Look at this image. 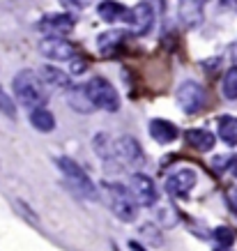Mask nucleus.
Returning <instances> with one entry per match:
<instances>
[{
  "label": "nucleus",
  "mask_w": 237,
  "mask_h": 251,
  "mask_svg": "<svg viewBox=\"0 0 237 251\" xmlns=\"http://www.w3.org/2000/svg\"><path fill=\"white\" fill-rule=\"evenodd\" d=\"M44 85L46 83L42 81V76L35 74L32 69H21L14 76L12 88H14V95L19 99V104H23L25 108L32 111V108H42L46 104V99H48Z\"/></svg>",
  "instance_id": "nucleus-1"
},
{
  "label": "nucleus",
  "mask_w": 237,
  "mask_h": 251,
  "mask_svg": "<svg viewBox=\"0 0 237 251\" xmlns=\"http://www.w3.org/2000/svg\"><path fill=\"white\" fill-rule=\"evenodd\" d=\"M55 164H58L62 177H65V184H67L76 196L88 198V201H95V198H97V187H95V182H92L90 177H88V173H85L71 157H58Z\"/></svg>",
  "instance_id": "nucleus-2"
},
{
  "label": "nucleus",
  "mask_w": 237,
  "mask_h": 251,
  "mask_svg": "<svg viewBox=\"0 0 237 251\" xmlns=\"http://www.w3.org/2000/svg\"><path fill=\"white\" fill-rule=\"evenodd\" d=\"M104 189H106L111 210H113V214L118 217V219L136 221L138 201H136V196L131 194L129 187H124V184H120V182H104Z\"/></svg>",
  "instance_id": "nucleus-3"
},
{
  "label": "nucleus",
  "mask_w": 237,
  "mask_h": 251,
  "mask_svg": "<svg viewBox=\"0 0 237 251\" xmlns=\"http://www.w3.org/2000/svg\"><path fill=\"white\" fill-rule=\"evenodd\" d=\"M108 157H111L120 168H141L143 161H145L141 143L131 136H120V138H115V141H111L108 154L104 159H108Z\"/></svg>",
  "instance_id": "nucleus-4"
},
{
  "label": "nucleus",
  "mask_w": 237,
  "mask_h": 251,
  "mask_svg": "<svg viewBox=\"0 0 237 251\" xmlns=\"http://www.w3.org/2000/svg\"><path fill=\"white\" fill-rule=\"evenodd\" d=\"M85 90H88V97L92 99L95 108H101V111H108V113H115L120 108V95L113 88L111 81H106L104 76H95L85 83Z\"/></svg>",
  "instance_id": "nucleus-5"
},
{
  "label": "nucleus",
  "mask_w": 237,
  "mask_h": 251,
  "mask_svg": "<svg viewBox=\"0 0 237 251\" xmlns=\"http://www.w3.org/2000/svg\"><path fill=\"white\" fill-rule=\"evenodd\" d=\"M177 104L187 115L200 113L207 104V92L203 85H198L196 81H184L177 88Z\"/></svg>",
  "instance_id": "nucleus-6"
},
{
  "label": "nucleus",
  "mask_w": 237,
  "mask_h": 251,
  "mask_svg": "<svg viewBox=\"0 0 237 251\" xmlns=\"http://www.w3.org/2000/svg\"><path fill=\"white\" fill-rule=\"evenodd\" d=\"M122 21L127 23L129 32H134V35H145V32H150V28H152V23H154L152 5L138 2V5H134L131 9H127V14H124Z\"/></svg>",
  "instance_id": "nucleus-7"
},
{
  "label": "nucleus",
  "mask_w": 237,
  "mask_h": 251,
  "mask_svg": "<svg viewBox=\"0 0 237 251\" xmlns=\"http://www.w3.org/2000/svg\"><path fill=\"white\" fill-rule=\"evenodd\" d=\"M196 180H198V175H196V171H193L191 166L177 168V171H173V173L166 177V191H168L170 196L184 198L191 194V189L196 187Z\"/></svg>",
  "instance_id": "nucleus-8"
},
{
  "label": "nucleus",
  "mask_w": 237,
  "mask_h": 251,
  "mask_svg": "<svg viewBox=\"0 0 237 251\" xmlns=\"http://www.w3.org/2000/svg\"><path fill=\"white\" fill-rule=\"evenodd\" d=\"M129 189L131 194L136 196L138 205H145V207H152L157 201H159V191L154 187L152 177H147L143 173H134L129 177Z\"/></svg>",
  "instance_id": "nucleus-9"
},
{
  "label": "nucleus",
  "mask_w": 237,
  "mask_h": 251,
  "mask_svg": "<svg viewBox=\"0 0 237 251\" xmlns=\"http://www.w3.org/2000/svg\"><path fill=\"white\" fill-rule=\"evenodd\" d=\"M74 25H76V21L71 14H48L39 21V30L46 37H67L74 30Z\"/></svg>",
  "instance_id": "nucleus-10"
},
{
  "label": "nucleus",
  "mask_w": 237,
  "mask_h": 251,
  "mask_svg": "<svg viewBox=\"0 0 237 251\" xmlns=\"http://www.w3.org/2000/svg\"><path fill=\"white\" fill-rule=\"evenodd\" d=\"M39 51L48 60H74L76 58V49L69 44L65 37H46L39 44Z\"/></svg>",
  "instance_id": "nucleus-11"
},
{
  "label": "nucleus",
  "mask_w": 237,
  "mask_h": 251,
  "mask_svg": "<svg viewBox=\"0 0 237 251\" xmlns=\"http://www.w3.org/2000/svg\"><path fill=\"white\" fill-rule=\"evenodd\" d=\"M147 129H150V136H152L157 143H161V145L173 143V141L180 136L177 125H173L170 120H161V118H157V120H150Z\"/></svg>",
  "instance_id": "nucleus-12"
},
{
  "label": "nucleus",
  "mask_w": 237,
  "mask_h": 251,
  "mask_svg": "<svg viewBox=\"0 0 237 251\" xmlns=\"http://www.w3.org/2000/svg\"><path fill=\"white\" fill-rule=\"evenodd\" d=\"M184 136H187V143L191 145L193 150H198V152H210L216 143L214 134L207 129H189Z\"/></svg>",
  "instance_id": "nucleus-13"
},
{
  "label": "nucleus",
  "mask_w": 237,
  "mask_h": 251,
  "mask_svg": "<svg viewBox=\"0 0 237 251\" xmlns=\"http://www.w3.org/2000/svg\"><path fill=\"white\" fill-rule=\"evenodd\" d=\"M124 37H127V32L122 30H108V32H101L99 37H97V49H99L101 55H111L115 53V49L122 44Z\"/></svg>",
  "instance_id": "nucleus-14"
},
{
  "label": "nucleus",
  "mask_w": 237,
  "mask_h": 251,
  "mask_svg": "<svg viewBox=\"0 0 237 251\" xmlns=\"http://www.w3.org/2000/svg\"><path fill=\"white\" fill-rule=\"evenodd\" d=\"M30 125L42 134H48V131L55 129V118L48 108H32L30 111Z\"/></svg>",
  "instance_id": "nucleus-15"
},
{
  "label": "nucleus",
  "mask_w": 237,
  "mask_h": 251,
  "mask_svg": "<svg viewBox=\"0 0 237 251\" xmlns=\"http://www.w3.org/2000/svg\"><path fill=\"white\" fill-rule=\"evenodd\" d=\"M97 14L104 21L115 23V21H120V19H124L127 7H124L122 2H115V0H104V2H99V7H97Z\"/></svg>",
  "instance_id": "nucleus-16"
},
{
  "label": "nucleus",
  "mask_w": 237,
  "mask_h": 251,
  "mask_svg": "<svg viewBox=\"0 0 237 251\" xmlns=\"http://www.w3.org/2000/svg\"><path fill=\"white\" fill-rule=\"evenodd\" d=\"M69 104L74 111L78 113H90L95 104H92V99L88 97V90H85V85H78V88H71L69 90Z\"/></svg>",
  "instance_id": "nucleus-17"
},
{
  "label": "nucleus",
  "mask_w": 237,
  "mask_h": 251,
  "mask_svg": "<svg viewBox=\"0 0 237 251\" xmlns=\"http://www.w3.org/2000/svg\"><path fill=\"white\" fill-rule=\"evenodd\" d=\"M39 76H42V81H44L46 85H51V88H60V90H67L69 83H71L67 74L60 72L58 67H42Z\"/></svg>",
  "instance_id": "nucleus-18"
},
{
  "label": "nucleus",
  "mask_w": 237,
  "mask_h": 251,
  "mask_svg": "<svg viewBox=\"0 0 237 251\" xmlns=\"http://www.w3.org/2000/svg\"><path fill=\"white\" fill-rule=\"evenodd\" d=\"M219 136L226 145H237V118L226 115L219 120Z\"/></svg>",
  "instance_id": "nucleus-19"
},
{
  "label": "nucleus",
  "mask_w": 237,
  "mask_h": 251,
  "mask_svg": "<svg viewBox=\"0 0 237 251\" xmlns=\"http://www.w3.org/2000/svg\"><path fill=\"white\" fill-rule=\"evenodd\" d=\"M221 90L226 99H237V67H230L221 81Z\"/></svg>",
  "instance_id": "nucleus-20"
},
{
  "label": "nucleus",
  "mask_w": 237,
  "mask_h": 251,
  "mask_svg": "<svg viewBox=\"0 0 237 251\" xmlns=\"http://www.w3.org/2000/svg\"><path fill=\"white\" fill-rule=\"evenodd\" d=\"M214 240L219 247H233V242H235V233L228 228V226H219V228L214 230Z\"/></svg>",
  "instance_id": "nucleus-21"
},
{
  "label": "nucleus",
  "mask_w": 237,
  "mask_h": 251,
  "mask_svg": "<svg viewBox=\"0 0 237 251\" xmlns=\"http://www.w3.org/2000/svg\"><path fill=\"white\" fill-rule=\"evenodd\" d=\"M0 113H5L7 118H12V120L16 118V106H14V101H12V99H9L2 90H0Z\"/></svg>",
  "instance_id": "nucleus-22"
},
{
  "label": "nucleus",
  "mask_w": 237,
  "mask_h": 251,
  "mask_svg": "<svg viewBox=\"0 0 237 251\" xmlns=\"http://www.w3.org/2000/svg\"><path fill=\"white\" fill-rule=\"evenodd\" d=\"M226 168H228V173H230V175H235V177H237V154L233 157V159L226 161Z\"/></svg>",
  "instance_id": "nucleus-23"
},
{
  "label": "nucleus",
  "mask_w": 237,
  "mask_h": 251,
  "mask_svg": "<svg viewBox=\"0 0 237 251\" xmlns=\"http://www.w3.org/2000/svg\"><path fill=\"white\" fill-rule=\"evenodd\" d=\"M230 201H233V205H235V207H237V189H235V191H233V194H230Z\"/></svg>",
  "instance_id": "nucleus-24"
},
{
  "label": "nucleus",
  "mask_w": 237,
  "mask_h": 251,
  "mask_svg": "<svg viewBox=\"0 0 237 251\" xmlns=\"http://www.w3.org/2000/svg\"><path fill=\"white\" fill-rule=\"evenodd\" d=\"M214 251H233V249H230V247H216Z\"/></svg>",
  "instance_id": "nucleus-25"
},
{
  "label": "nucleus",
  "mask_w": 237,
  "mask_h": 251,
  "mask_svg": "<svg viewBox=\"0 0 237 251\" xmlns=\"http://www.w3.org/2000/svg\"><path fill=\"white\" fill-rule=\"evenodd\" d=\"M200 2H207V0H200Z\"/></svg>",
  "instance_id": "nucleus-26"
}]
</instances>
